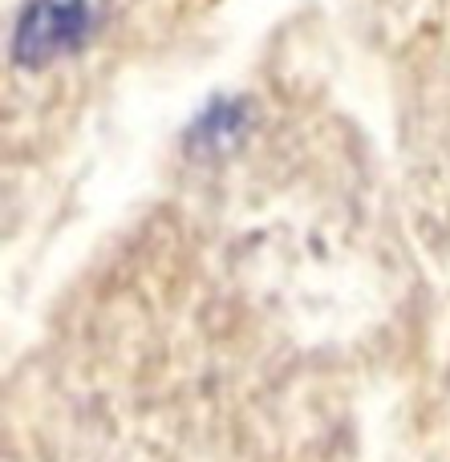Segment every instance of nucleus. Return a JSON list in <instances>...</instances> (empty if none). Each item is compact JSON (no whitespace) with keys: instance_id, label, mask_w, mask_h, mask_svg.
<instances>
[{"instance_id":"nucleus-1","label":"nucleus","mask_w":450,"mask_h":462,"mask_svg":"<svg viewBox=\"0 0 450 462\" xmlns=\"http://www.w3.org/2000/svg\"><path fill=\"white\" fill-rule=\"evenodd\" d=\"M106 0H29L16 24V61L45 65L65 57L94 32Z\"/></svg>"}]
</instances>
